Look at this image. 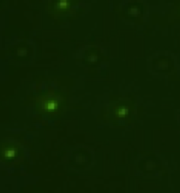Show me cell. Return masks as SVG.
<instances>
[{"mask_svg": "<svg viewBox=\"0 0 180 193\" xmlns=\"http://www.w3.org/2000/svg\"><path fill=\"white\" fill-rule=\"evenodd\" d=\"M18 153V148L14 144L4 143L2 146L1 155L4 159H11Z\"/></svg>", "mask_w": 180, "mask_h": 193, "instance_id": "6da1fadb", "label": "cell"}, {"mask_svg": "<svg viewBox=\"0 0 180 193\" xmlns=\"http://www.w3.org/2000/svg\"><path fill=\"white\" fill-rule=\"evenodd\" d=\"M57 107V104L54 100H49L46 102L44 108L47 111H53Z\"/></svg>", "mask_w": 180, "mask_h": 193, "instance_id": "7a4b0ae2", "label": "cell"}, {"mask_svg": "<svg viewBox=\"0 0 180 193\" xmlns=\"http://www.w3.org/2000/svg\"><path fill=\"white\" fill-rule=\"evenodd\" d=\"M128 112H129V110L127 108L122 107V108H119L116 112V114H117V116L119 117H123L128 114Z\"/></svg>", "mask_w": 180, "mask_h": 193, "instance_id": "3957f363", "label": "cell"}, {"mask_svg": "<svg viewBox=\"0 0 180 193\" xmlns=\"http://www.w3.org/2000/svg\"><path fill=\"white\" fill-rule=\"evenodd\" d=\"M69 4L67 1H61L57 4V8L59 10H64L68 8Z\"/></svg>", "mask_w": 180, "mask_h": 193, "instance_id": "277c9868", "label": "cell"}]
</instances>
